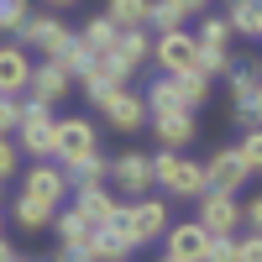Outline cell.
Segmentation results:
<instances>
[{"mask_svg":"<svg viewBox=\"0 0 262 262\" xmlns=\"http://www.w3.org/2000/svg\"><path fill=\"white\" fill-rule=\"evenodd\" d=\"M242 179H252V173L242 168V158H236V147L215 152V158L205 163V189H221V194H236V189H242Z\"/></svg>","mask_w":262,"mask_h":262,"instance_id":"19","label":"cell"},{"mask_svg":"<svg viewBox=\"0 0 262 262\" xmlns=\"http://www.w3.org/2000/svg\"><path fill=\"white\" fill-rule=\"evenodd\" d=\"M158 262H179V257H168V252H163V257H158Z\"/></svg>","mask_w":262,"mask_h":262,"instance_id":"44","label":"cell"},{"mask_svg":"<svg viewBox=\"0 0 262 262\" xmlns=\"http://www.w3.org/2000/svg\"><path fill=\"white\" fill-rule=\"evenodd\" d=\"M142 100H147V111H200L210 100V79L205 74H158Z\"/></svg>","mask_w":262,"mask_h":262,"instance_id":"3","label":"cell"},{"mask_svg":"<svg viewBox=\"0 0 262 262\" xmlns=\"http://www.w3.org/2000/svg\"><path fill=\"white\" fill-rule=\"evenodd\" d=\"M32 16V0H0V32H21V21Z\"/></svg>","mask_w":262,"mask_h":262,"instance_id":"31","label":"cell"},{"mask_svg":"<svg viewBox=\"0 0 262 262\" xmlns=\"http://www.w3.org/2000/svg\"><path fill=\"white\" fill-rule=\"evenodd\" d=\"M131 247H152L158 236L168 231V200H152V194H142V200H126L116 205V221H111Z\"/></svg>","mask_w":262,"mask_h":262,"instance_id":"1","label":"cell"},{"mask_svg":"<svg viewBox=\"0 0 262 262\" xmlns=\"http://www.w3.org/2000/svg\"><path fill=\"white\" fill-rule=\"evenodd\" d=\"M74 90V74L63 69L58 58H42L37 69H32V84H27V100H37V105H58L63 95Z\"/></svg>","mask_w":262,"mask_h":262,"instance_id":"13","label":"cell"},{"mask_svg":"<svg viewBox=\"0 0 262 262\" xmlns=\"http://www.w3.org/2000/svg\"><path fill=\"white\" fill-rule=\"evenodd\" d=\"M236 262H262V231L236 236Z\"/></svg>","mask_w":262,"mask_h":262,"instance_id":"36","label":"cell"},{"mask_svg":"<svg viewBox=\"0 0 262 262\" xmlns=\"http://www.w3.org/2000/svg\"><path fill=\"white\" fill-rule=\"evenodd\" d=\"M74 210L100 231V226H111V221H116V194L105 189V184H84V189H74Z\"/></svg>","mask_w":262,"mask_h":262,"instance_id":"18","label":"cell"},{"mask_svg":"<svg viewBox=\"0 0 262 262\" xmlns=\"http://www.w3.org/2000/svg\"><path fill=\"white\" fill-rule=\"evenodd\" d=\"M184 21H189V16L173 6V0H152V11H147V27H152V32H173V27H184Z\"/></svg>","mask_w":262,"mask_h":262,"instance_id":"30","label":"cell"},{"mask_svg":"<svg viewBox=\"0 0 262 262\" xmlns=\"http://www.w3.org/2000/svg\"><path fill=\"white\" fill-rule=\"evenodd\" d=\"M152 63H158V74H200V42H194V32H184V27L158 32L152 37Z\"/></svg>","mask_w":262,"mask_h":262,"instance_id":"5","label":"cell"},{"mask_svg":"<svg viewBox=\"0 0 262 262\" xmlns=\"http://www.w3.org/2000/svg\"><path fill=\"white\" fill-rule=\"evenodd\" d=\"M16 37H21V42H32V53H42V58H58V53L74 42V32L63 27L58 16H27Z\"/></svg>","mask_w":262,"mask_h":262,"instance_id":"11","label":"cell"},{"mask_svg":"<svg viewBox=\"0 0 262 262\" xmlns=\"http://www.w3.org/2000/svg\"><path fill=\"white\" fill-rule=\"evenodd\" d=\"M53 142H58V116H53V105L21 100V126H16V147L27 152L32 163H42V158H53Z\"/></svg>","mask_w":262,"mask_h":262,"instance_id":"4","label":"cell"},{"mask_svg":"<svg viewBox=\"0 0 262 262\" xmlns=\"http://www.w3.org/2000/svg\"><path fill=\"white\" fill-rule=\"evenodd\" d=\"M21 194H32V200L48 205V210H63V200H69V173L53 158H42L32 168H21Z\"/></svg>","mask_w":262,"mask_h":262,"instance_id":"6","label":"cell"},{"mask_svg":"<svg viewBox=\"0 0 262 262\" xmlns=\"http://www.w3.org/2000/svg\"><path fill=\"white\" fill-rule=\"evenodd\" d=\"M53 226H58V247H79V252H84V247H90V236H95V226L84 221L79 210H58Z\"/></svg>","mask_w":262,"mask_h":262,"instance_id":"22","label":"cell"},{"mask_svg":"<svg viewBox=\"0 0 262 262\" xmlns=\"http://www.w3.org/2000/svg\"><path fill=\"white\" fill-rule=\"evenodd\" d=\"M173 6H179L184 16H205V6H210V0H173Z\"/></svg>","mask_w":262,"mask_h":262,"instance_id":"40","label":"cell"},{"mask_svg":"<svg viewBox=\"0 0 262 262\" xmlns=\"http://www.w3.org/2000/svg\"><path fill=\"white\" fill-rule=\"evenodd\" d=\"M152 184H158L168 200H200L205 194V168L184 158V152L173 147H158V158H152Z\"/></svg>","mask_w":262,"mask_h":262,"instance_id":"2","label":"cell"},{"mask_svg":"<svg viewBox=\"0 0 262 262\" xmlns=\"http://www.w3.org/2000/svg\"><path fill=\"white\" fill-rule=\"evenodd\" d=\"M242 226L247 231H262V194H252V200L242 205Z\"/></svg>","mask_w":262,"mask_h":262,"instance_id":"38","label":"cell"},{"mask_svg":"<svg viewBox=\"0 0 262 262\" xmlns=\"http://www.w3.org/2000/svg\"><path fill=\"white\" fill-rule=\"evenodd\" d=\"M27 84H32V58H27L21 42H6V48H0V95L27 100Z\"/></svg>","mask_w":262,"mask_h":262,"instance_id":"15","label":"cell"},{"mask_svg":"<svg viewBox=\"0 0 262 262\" xmlns=\"http://www.w3.org/2000/svg\"><path fill=\"white\" fill-rule=\"evenodd\" d=\"M236 158H242L247 173H262V126H247L242 142H236Z\"/></svg>","mask_w":262,"mask_h":262,"instance_id":"28","label":"cell"},{"mask_svg":"<svg viewBox=\"0 0 262 262\" xmlns=\"http://www.w3.org/2000/svg\"><path fill=\"white\" fill-rule=\"evenodd\" d=\"M226 21H231V32H242V37H257V42H262V0H231Z\"/></svg>","mask_w":262,"mask_h":262,"instance_id":"23","label":"cell"},{"mask_svg":"<svg viewBox=\"0 0 262 262\" xmlns=\"http://www.w3.org/2000/svg\"><path fill=\"white\" fill-rule=\"evenodd\" d=\"M194 226H200L205 236H236L242 231V200H236V194H221V189H205Z\"/></svg>","mask_w":262,"mask_h":262,"instance_id":"7","label":"cell"},{"mask_svg":"<svg viewBox=\"0 0 262 262\" xmlns=\"http://www.w3.org/2000/svg\"><path fill=\"white\" fill-rule=\"evenodd\" d=\"M53 262H90V252H79V247H58Z\"/></svg>","mask_w":262,"mask_h":262,"instance_id":"39","label":"cell"},{"mask_svg":"<svg viewBox=\"0 0 262 262\" xmlns=\"http://www.w3.org/2000/svg\"><path fill=\"white\" fill-rule=\"evenodd\" d=\"M90 58H95V53H90V48H84V42H79V37H74V42H69V48H63V53H58V63H63V69H69L74 79H79V69H84V63H90Z\"/></svg>","mask_w":262,"mask_h":262,"instance_id":"34","label":"cell"},{"mask_svg":"<svg viewBox=\"0 0 262 262\" xmlns=\"http://www.w3.org/2000/svg\"><path fill=\"white\" fill-rule=\"evenodd\" d=\"M147 131L158 137V147H173V152H179V147L194 142V131H200V126H194V111H147Z\"/></svg>","mask_w":262,"mask_h":262,"instance_id":"14","label":"cell"},{"mask_svg":"<svg viewBox=\"0 0 262 262\" xmlns=\"http://www.w3.org/2000/svg\"><path fill=\"white\" fill-rule=\"evenodd\" d=\"M48 11H69V6H79V0H42Z\"/></svg>","mask_w":262,"mask_h":262,"instance_id":"42","label":"cell"},{"mask_svg":"<svg viewBox=\"0 0 262 262\" xmlns=\"http://www.w3.org/2000/svg\"><path fill=\"white\" fill-rule=\"evenodd\" d=\"M116 21L111 16H95V21H84V32H79V42H84V48H90V53H111L116 48Z\"/></svg>","mask_w":262,"mask_h":262,"instance_id":"26","label":"cell"},{"mask_svg":"<svg viewBox=\"0 0 262 262\" xmlns=\"http://www.w3.org/2000/svg\"><path fill=\"white\" fill-rule=\"evenodd\" d=\"M100 116L111 121L116 131H147V100H142L137 90H126V84H121L116 95L100 100Z\"/></svg>","mask_w":262,"mask_h":262,"instance_id":"12","label":"cell"},{"mask_svg":"<svg viewBox=\"0 0 262 262\" xmlns=\"http://www.w3.org/2000/svg\"><path fill=\"white\" fill-rule=\"evenodd\" d=\"M252 116H257V126H262V95H257V105H252Z\"/></svg>","mask_w":262,"mask_h":262,"instance_id":"43","label":"cell"},{"mask_svg":"<svg viewBox=\"0 0 262 262\" xmlns=\"http://www.w3.org/2000/svg\"><path fill=\"white\" fill-rule=\"evenodd\" d=\"M126 79H131V69H126V63H121L116 53H95V58L79 69V79H74V84H79V90H84V95H90V100L100 105L105 95H116Z\"/></svg>","mask_w":262,"mask_h":262,"instance_id":"8","label":"cell"},{"mask_svg":"<svg viewBox=\"0 0 262 262\" xmlns=\"http://www.w3.org/2000/svg\"><path fill=\"white\" fill-rule=\"evenodd\" d=\"M205 247H210V236L194 226V221L168 226V231H163V252H168V257H179V262H205Z\"/></svg>","mask_w":262,"mask_h":262,"instance_id":"17","label":"cell"},{"mask_svg":"<svg viewBox=\"0 0 262 262\" xmlns=\"http://www.w3.org/2000/svg\"><path fill=\"white\" fill-rule=\"evenodd\" d=\"M231 37H236V32H231V21H226V16H205L194 42H200V48H231Z\"/></svg>","mask_w":262,"mask_h":262,"instance_id":"29","label":"cell"},{"mask_svg":"<svg viewBox=\"0 0 262 262\" xmlns=\"http://www.w3.org/2000/svg\"><path fill=\"white\" fill-rule=\"evenodd\" d=\"M63 173H69V184H74V189H84V184H105L111 158H105V152H90V158H79L74 168H63Z\"/></svg>","mask_w":262,"mask_h":262,"instance_id":"25","label":"cell"},{"mask_svg":"<svg viewBox=\"0 0 262 262\" xmlns=\"http://www.w3.org/2000/svg\"><path fill=\"white\" fill-rule=\"evenodd\" d=\"M105 184H116V194H126V200H142L152 189V158L147 152H121V158H111Z\"/></svg>","mask_w":262,"mask_h":262,"instance_id":"10","label":"cell"},{"mask_svg":"<svg viewBox=\"0 0 262 262\" xmlns=\"http://www.w3.org/2000/svg\"><path fill=\"white\" fill-rule=\"evenodd\" d=\"M11 215H16V226H21V231H42V226H53V215H58V210H48V205H37L32 194H16V205H11Z\"/></svg>","mask_w":262,"mask_h":262,"instance_id":"24","label":"cell"},{"mask_svg":"<svg viewBox=\"0 0 262 262\" xmlns=\"http://www.w3.org/2000/svg\"><path fill=\"white\" fill-rule=\"evenodd\" d=\"M205 262H236V236H210Z\"/></svg>","mask_w":262,"mask_h":262,"instance_id":"35","label":"cell"},{"mask_svg":"<svg viewBox=\"0 0 262 262\" xmlns=\"http://www.w3.org/2000/svg\"><path fill=\"white\" fill-rule=\"evenodd\" d=\"M111 53L126 63L131 74H137L142 63L152 58V27H126V32H116V48H111Z\"/></svg>","mask_w":262,"mask_h":262,"instance_id":"20","label":"cell"},{"mask_svg":"<svg viewBox=\"0 0 262 262\" xmlns=\"http://www.w3.org/2000/svg\"><path fill=\"white\" fill-rule=\"evenodd\" d=\"M11 173H21V147H16V137H0V184Z\"/></svg>","mask_w":262,"mask_h":262,"instance_id":"33","label":"cell"},{"mask_svg":"<svg viewBox=\"0 0 262 262\" xmlns=\"http://www.w3.org/2000/svg\"><path fill=\"white\" fill-rule=\"evenodd\" d=\"M231 100H236V116H242L247 126H257V116H252V105H257V95H262V69H252V63H231Z\"/></svg>","mask_w":262,"mask_h":262,"instance_id":"16","label":"cell"},{"mask_svg":"<svg viewBox=\"0 0 262 262\" xmlns=\"http://www.w3.org/2000/svg\"><path fill=\"white\" fill-rule=\"evenodd\" d=\"M200 74H205V79L231 74V48H200Z\"/></svg>","mask_w":262,"mask_h":262,"instance_id":"32","label":"cell"},{"mask_svg":"<svg viewBox=\"0 0 262 262\" xmlns=\"http://www.w3.org/2000/svg\"><path fill=\"white\" fill-rule=\"evenodd\" d=\"M16 126H21V100H6V95H0V137H11Z\"/></svg>","mask_w":262,"mask_h":262,"instance_id":"37","label":"cell"},{"mask_svg":"<svg viewBox=\"0 0 262 262\" xmlns=\"http://www.w3.org/2000/svg\"><path fill=\"white\" fill-rule=\"evenodd\" d=\"M0 262H16V247L6 242V236H0Z\"/></svg>","mask_w":262,"mask_h":262,"instance_id":"41","label":"cell"},{"mask_svg":"<svg viewBox=\"0 0 262 262\" xmlns=\"http://www.w3.org/2000/svg\"><path fill=\"white\" fill-rule=\"evenodd\" d=\"M90 152H100L95 121H84V116L58 121V142H53V163H58V168H74L79 158H90Z\"/></svg>","mask_w":262,"mask_h":262,"instance_id":"9","label":"cell"},{"mask_svg":"<svg viewBox=\"0 0 262 262\" xmlns=\"http://www.w3.org/2000/svg\"><path fill=\"white\" fill-rule=\"evenodd\" d=\"M16 262H21V257H16Z\"/></svg>","mask_w":262,"mask_h":262,"instance_id":"45","label":"cell"},{"mask_svg":"<svg viewBox=\"0 0 262 262\" xmlns=\"http://www.w3.org/2000/svg\"><path fill=\"white\" fill-rule=\"evenodd\" d=\"M84 252H90V262H126L137 247H131V242H126V236H121L116 226H100V231L90 236V247H84Z\"/></svg>","mask_w":262,"mask_h":262,"instance_id":"21","label":"cell"},{"mask_svg":"<svg viewBox=\"0 0 262 262\" xmlns=\"http://www.w3.org/2000/svg\"><path fill=\"white\" fill-rule=\"evenodd\" d=\"M147 11H152V0H111V11H105V16L126 32V27H147Z\"/></svg>","mask_w":262,"mask_h":262,"instance_id":"27","label":"cell"}]
</instances>
